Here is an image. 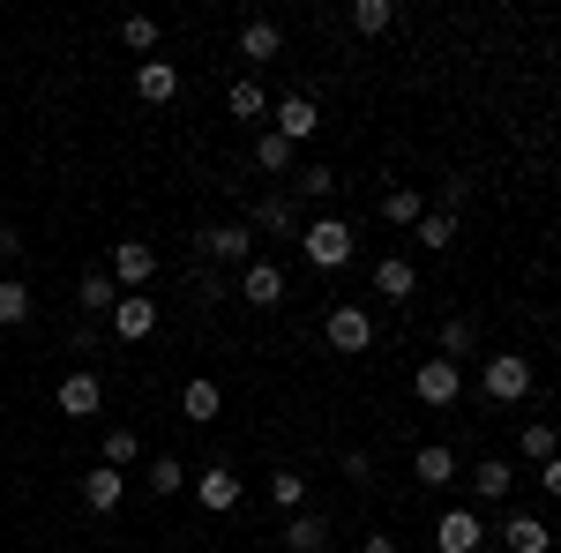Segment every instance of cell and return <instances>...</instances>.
Segmentation results:
<instances>
[{
  "label": "cell",
  "instance_id": "6da1fadb",
  "mask_svg": "<svg viewBox=\"0 0 561 553\" xmlns=\"http://www.w3.org/2000/svg\"><path fill=\"white\" fill-rule=\"evenodd\" d=\"M352 247H359V232H352L345 217H307L300 224V255L314 262V269H345Z\"/></svg>",
  "mask_w": 561,
  "mask_h": 553
},
{
  "label": "cell",
  "instance_id": "7a4b0ae2",
  "mask_svg": "<svg viewBox=\"0 0 561 553\" xmlns=\"http://www.w3.org/2000/svg\"><path fill=\"white\" fill-rule=\"evenodd\" d=\"M195 247H203L210 269H232V277H240V269L255 262V224H248V217H240V224H203Z\"/></svg>",
  "mask_w": 561,
  "mask_h": 553
},
{
  "label": "cell",
  "instance_id": "3957f363",
  "mask_svg": "<svg viewBox=\"0 0 561 553\" xmlns=\"http://www.w3.org/2000/svg\"><path fill=\"white\" fill-rule=\"evenodd\" d=\"M322 337H330V352H337V359H359V352L375 344V314H367L359 299H337V307L322 314Z\"/></svg>",
  "mask_w": 561,
  "mask_h": 553
},
{
  "label": "cell",
  "instance_id": "277c9868",
  "mask_svg": "<svg viewBox=\"0 0 561 553\" xmlns=\"http://www.w3.org/2000/svg\"><path fill=\"white\" fill-rule=\"evenodd\" d=\"M479 396H486V404H524V396H531V359H524V352H494V359L479 367Z\"/></svg>",
  "mask_w": 561,
  "mask_h": 553
},
{
  "label": "cell",
  "instance_id": "5b68a950",
  "mask_svg": "<svg viewBox=\"0 0 561 553\" xmlns=\"http://www.w3.org/2000/svg\"><path fill=\"white\" fill-rule=\"evenodd\" d=\"M285 285H293V277H285V269H277V262H248V269H240V277H232V292H240V307H255V314H277V307H285Z\"/></svg>",
  "mask_w": 561,
  "mask_h": 553
},
{
  "label": "cell",
  "instance_id": "8992f818",
  "mask_svg": "<svg viewBox=\"0 0 561 553\" xmlns=\"http://www.w3.org/2000/svg\"><path fill=\"white\" fill-rule=\"evenodd\" d=\"M105 277H113L121 292H142V285L158 277V247H150V240H113V255H105Z\"/></svg>",
  "mask_w": 561,
  "mask_h": 553
},
{
  "label": "cell",
  "instance_id": "52a82bcc",
  "mask_svg": "<svg viewBox=\"0 0 561 553\" xmlns=\"http://www.w3.org/2000/svg\"><path fill=\"white\" fill-rule=\"evenodd\" d=\"M412 396H420L427 412H449V404L465 396V367H457V359H420V375H412Z\"/></svg>",
  "mask_w": 561,
  "mask_h": 553
},
{
  "label": "cell",
  "instance_id": "ba28073f",
  "mask_svg": "<svg viewBox=\"0 0 561 553\" xmlns=\"http://www.w3.org/2000/svg\"><path fill=\"white\" fill-rule=\"evenodd\" d=\"M314 128H322V113H314V97H307V90H293V97H277V105H270V135H285L293 150L314 142Z\"/></svg>",
  "mask_w": 561,
  "mask_h": 553
},
{
  "label": "cell",
  "instance_id": "9c48e42d",
  "mask_svg": "<svg viewBox=\"0 0 561 553\" xmlns=\"http://www.w3.org/2000/svg\"><path fill=\"white\" fill-rule=\"evenodd\" d=\"M105 322H113V344H150V337H158V299L121 292V307H113Z\"/></svg>",
  "mask_w": 561,
  "mask_h": 553
},
{
  "label": "cell",
  "instance_id": "30bf717a",
  "mask_svg": "<svg viewBox=\"0 0 561 553\" xmlns=\"http://www.w3.org/2000/svg\"><path fill=\"white\" fill-rule=\"evenodd\" d=\"M486 539H494V531L479 523V509H449L434 523V553H479Z\"/></svg>",
  "mask_w": 561,
  "mask_h": 553
},
{
  "label": "cell",
  "instance_id": "8fae6325",
  "mask_svg": "<svg viewBox=\"0 0 561 553\" xmlns=\"http://www.w3.org/2000/svg\"><path fill=\"white\" fill-rule=\"evenodd\" d=\"M121 494H128V471H113V464H90L83 471V509L90 516H113V509H121Z\"/></svg>",
  "mask_w": 561,
  "mask_h": 553
},
{
  "label": "cell",
  "instance_id": "7c38bea8",
  "mask_svg": "<svg viewBox=\"0 0 561 553\" xmlns=\"http://www.w3.org/2000/svg\"><path fill=\"white\" fill-rule=\"evenodd\" d=\"M195 502H203V509H210V516L240 509V471H232V464H210V471H203V479H195Z\"/></svg>",
  "mask_w": 561,
  "mask_h": 553
},
{
  "label": "cell",
  "instance_id": "4fadbf2b",
  "mask_svg": "<svg viewBox=\"0 0 561 553\" xmlns=\"http://www.w3.org/2000/svg\"><path fill=\"white\" fill-rule=\"evenodd\" d=\"M60 412L68 419H98L105 412V382L98 375H60Z\"/></svg>",
  "mask_w": 561,
  "mask_h": 553
},
{
  "label": "cell",
  "instance_id": "5bb4252c",
  "mask_svg": "<svg viewBox=\"0 0 561 553\" xmlns=\"http://www.w3.org/2000/svg\"><path fill=\"white\" fill-rule=\"evenodd\" d=\"M217 412H225V389H217L210 375H195V382H180V419H187V426H210Z\"/></svg>",
  "mask_w": 561,
  "mask_h": 553
},
{
  "label": "cell",
  "instance_id": "9a60e30c",
  "mask_svg": "<svg viewBox=\"0 0 561 553\" xmlns=\"http://www.w3.org/2000/svg\"><path fill=\"white\" fill-rule=\"evenodd\" d=\"M135 97H142V105H173L180 97V68L173 60H142V68H135Z\"/></svg>",
  "mask_w": 561,
  "mask_h": 553
},
{
  "label": "cell",
  "instance_id": "2e32d148",
  "mask_svg": "<svg viewBox=\"0 0 561 553\" xmlns=\"http://www.w3.org/2000/svg\"><path fill=\"white\" fill-rule=\"evenodd\" d=\"M248 224H255V232H270V240H300V210H293V195H262Z\"/></svg>",
  "mask_w": 561,
  "mask_h": 553
},
{
  "label": "cell",
  "instance_id": "e0dca14e",
  "mask_svg": "<svg viewBox=\"0 0 561 553\" xmlns=\"http://www.w3.org/2000/svg\"><path fill=\"white\" fill-rule=\"evenodd\" d=\"M502 546H510V553H554V531H547L531 509H517L510 523H502Z\"/></svg>",
  "mask_w": 561,
  "mask_h": 553
},
{
  "label": "cell",
  "instance_id": "ac0fdd59",
  "mask_svg": "<svg viewBox=\"0 0 561 553\" xmlns=\"http://www.w3.org/2000/svg\"><path fill=\"white\" fill-rule=\"evenodd\" d=\"M375 292H382V299H397V307H404V299L420 292V269H412V262H404V255H382V262H375Z\"/></svg>",
  "mask_w": 561,
  "mask_h": 553
},
{
  "label": "cell",
  "instance_id": "d6986e66",
  "mask_svg": "<svg viewBox=\"0 0 561 553\" xmlns=\"http://www.w3.org/2000/svg\"><path fill=\"white\" fill-rule=\"evenodd\" d=\"M277 53H285V31H277V23H270V15H255V23H240V60H277Z\"/></svg>",
  "mask_w": 561,
  "mask_h": 553
},
{
  "label": "cell",
  "instance_id": "ffe728a7",
  "mask_svg": "<svg viewBox=\"0 0 561 553\" xmlns=\"http://www.w3.org/2000/svg\"><path fill=\"white\" fill-rule=\"evenodd\" d=\"M330 546V523L314 509H300V516H285V553H322Z\"/></svg>",
  "mask_w": 561,
  "mask_h": 553
},
{
  "label": "cell",
  "instance_id": "44dd1931",
  "mask_svg": "<svg viewBox=\"0 0 561 553\" xmlns=\"http://www.w3.org/2000/svg\"><path fill=\"white\" fill-rule=\"evenodd\" d=\"M510 486H517V471L502 464V457H479L472 464V494L479 502H510Z\"/></svg>",
  "mask_w": 561,
  "mask_h": 553
},
{
  "label": "cell",
  "instance_id": "7402d4cb",
  "mask_svg": "<svg viewBox=\"0 0 561 553\" xmlns=\"http://www.w3.org/2000/svg\"><path fill=\"white\" fill-rule=\"evenodd\" d=\"M412 479H420V486H449V479H457V449H442V441H427V449L412 457Z\"/></svg>",
  "mask_w": 561,
  "mask_h": 553
},
{
  "label": "cell",
  "instance_id": "603a6c76",
  "mask_svg": "<svg viewBox=\"0 0 561 553\" xmlns=\"http://www.w3.org/2000/svg\"><path fill=\"white\" fill-rule=\"evenodd\" d=\"M352 38H382L389 23H397V0H352Z\"/></svg>",
  "mask_w": 561,
  "mask_h": 553
},
{
  "label": "cell",
  "instance_id": "cb8c5ba5",
  "mask_svg": "<svg viewBox=\"0 0 561 553\" xmlns=\"http://www.w3.org/2000/svg\"><path fill=\"white\" fill-rule=\"evenodd\" d=\"M98 464H113V471L142 464V441H135V426H105V441H98Z\"/></svg>",
  "mask_w": 561,
  "mask_h": 553
},
{
  "label": "cell",
  "instance_id": "d4e9b609",
  "mask_svg": "<svg viewBox=\"0 0 561 553\" xmlns=\"http://www.w3.org/2000/svg\"><path fill=\"white\" fill-rule=\"evenodd\" d=\"M76 307H83V314H113V307H121V285H113L105 269H90L83 285H76Z\"/></svg>",
  "mask_w": 561,
  "mask_h": 553
},
{
  "label": "cell",
  "instance_id": "484cf974",
  "mask_svg": "<svg viewBox=\"0 0 561 553\" xmlns=\"http://www.w3.org/2000/svg\"><path fill=\"white\" fill-rule=\"evenodd\" d=\"M31 307H38V299H31L23 277H0V330H23V322H31Z\"/></svg>",
  "mask_w": 561,
  "mask_h": 553
},
{
  "label": "cell",
  "instance_id": "4316f807",
  "mask_svg": "<svg viewBox=\"0 0 561 553\" xmlns=\"http://www.w3.org/2000/svg\"><path fill=\"white\" fill-rule=\"evenodd\" d=\"M225 113H232V120H270V97H262V83H248V76H240V83L225 90Z\"/></svg>",
  "mask_w": 561,
  "mask_h": 553
},
{
  "label": "cell",
  "instance_id": "83f0119b",
  "mask_svg": "<svg viewBox=\"0 0 561 553\" xmlns=\"http://www.w3.org/2000/svg\"><path fill=\"white\" fill-rule=\"evenodd\" d=\"M382 217H389V224H404V232H412V224L427 217V195H420V187H389V195H382Z\"/></svg>",
  "mask_w": 561,
  "mask_h": 553
},
{
  "label": "cell",
  "instance_id": "f1b7e54d",
  "mask_svg": "<svg viewBox=\"0 0 561 553\" xmlns=\"http://www.w3.org/2000/svg\"><path fill=\"white\" fill-rule=\"evenodd\" d=\"M412 232H420V247H427V255H449V247H457V217H449V210H427Z\"/></svg>",
  "mask_w": 561,
  "mask_h": 553
},
{
  "label": "cell",
  "instance_id": "f546056e",
  "mask_svg": "<svg viewBox=\"0 0 561 553\" xmlns=\"http://www.w3.org/2000/svg\"><path fill=\"white\" fill-rule=\"evenodd\" d=\"M479 352V322L472 314H449V322H442V359H472Z\"/></svg>",
  "mask_w": 561,
  "mask_h": 553
},
{
  "label": "cell",
  "instance_id": "4dcf8cb0",
  "mask_svg": "<svg viewBox=\"0 0 561 553\" xmlns=\"http://www.w3.org/2000/svg\"><path fill=\"white\" fill-rule=\"evenodd\" d=\"M255 165H262V172H277V180H285V172H300V150H293L285 135H255Z\"/></svg>",
  "mask_w": 561,
  "mask_h": 553
},
{
  "label": "cell",
  "instance_id": "1f68e13d",
  "mask_svg": "<svg viewBox=\"0 0 561 553\" xmlns=\"http://www.w3.org/2000/svg\"><path fill=\"white\" fill-rule=\"evenodd\" d=\"M142 486H150L158 502H173L180 486H187V471H180V457H150V464H142Z\"/></svg>",
  "mask_w": 561,
  "mask_h": 553
},
{
  "label": "cell",
  "instance_id": "d6a6232c",
  "mask_svg": "<svg viewBox=\"0 0 561 553\" xmlns=\"http://www.w3.org/2000/svg\"><path fill=\"white\" fill-rule=\"evenodd\" d=\"M517 449H524V457H531V464H554V457H561V434H554V426H547V419H531V426H524V434H517Z\"/></svg>",
  "mask_w": 561,
  "mask_h": 553
},
{
  "label": "cell",
  "instance_id": "836d02e7",
  "mask_svg": "<svg viewBox=\"0 0 561 553\" xmlns=\"http://www.w3.org/2000/svg\"><path fill=\"white\" fill-rule=\"evenodd\" d=\"M270 502H277L285 516H300L307 509V479L300 471H270Z\"/></svg>",
  "mask_w": 561,
  "mask_h": 553
},
{
  "label": "cell",
  "instance_id": "e575fe53",
  "mask_svg": "<svg viewBox=\"0 0 561 553\" xmlns=\"http://www.w3.org/2000/svg\"><path fill=\"white\" fill-rule=\"evenodd\" d=\"M187 292H195V307H217V299L232 292V277H225V269H210V262H195V277H187Z\"/></svg>",
  "mask_w": 561,
  "mask_h": 553
},
{
  "label": "cell",
  "instance_id": "d590c367",
  "mask_svg": "<svg viewBox=\"0 0 561 553\" xmlns=\"http://www.w3.org/2000/svg\"><path fill=\"white\" fill-rule=\"evenodd\" d=\"M293 187H300L307 203H330V195H337V172H330V165H300V180H293Z\"/></svg>",
  "mask_w": 561,
  "mask_h": 553
},
{
  "label": "cell",
  "instance_id": "8d00e7d4",
  "mask_svg": "<svg viewBox=\"0 0 561 553\" xmlns=\"http://www.w3.org/2000/svg\"><path fill=\"white\" fill-rule=\"evenodd\" d=\"M121 45L128 53H158V23L150 15H121Z\"/></svg>",
  "mask_w": 561,
  "mask_h": 553
},
{
  "label": "cell",
  "instance_id": "74e56055",
  "mask_svg": "<svg viewBox=\"0 0 561 553\" xmlns=\"http://www.w3.org/2000/svg\"><path fill=\"white\" fill-rule=\"evenodd\" d=\"M465 203H472V180H465V172H449V180H442V210L457 217Z\"/></svg>",
  "mask_w": 561,
  "mask_h": 553
},
{
  "label": "cell",
  "instance_id": "f35d334b",
  "mask_svg": "<svg viewBox=\"0 0 561 553\" xmlns=\"http://www.w3.org/2000/svg\"><path fill=\"white\" fill-rule=\"evenodd\" d=\"M359 553H404V546H397L389 531H367V546H359Z\"/></svg>",
  "mask_w": 561,
  "mask_h": 553
},
{
  "label": "cell",
  "instance_id": "ab89813d",
  "mask_svg": "<svg viewBox=\"0 0 561 553\" xmlns=\"http://www.w3.org/2000/svg\"><path fill=\"white\" fill-rule=\"evenodd\" d=\"M539 486H547V494L561 502V457H554V464H539Z\"/></svg>",
  "mask_w": 561,
  "mask_h": 553
},
{
  "label": "cell",
  "instance_id": "60d3db41",
  "mask_svg": "<svg viewBox=\"0 0 561 553\" xmlns=\"http://www.w3.org/2000/svg\"><path fill=\"white\" fill-rule=\"evenodd\" d=\"M15 247H23V240H15V232H0V269H8V255H15Z\"/></svg>",
  "mask_w": 561,
  "mask_h": 553
}]
</instances>
